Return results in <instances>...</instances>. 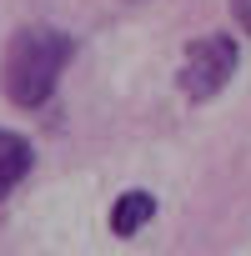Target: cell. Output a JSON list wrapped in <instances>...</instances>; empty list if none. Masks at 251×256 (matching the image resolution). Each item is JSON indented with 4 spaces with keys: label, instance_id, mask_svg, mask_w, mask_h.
<instances>
[{
    "label": "cell",
    "instance_id": "cell-1",
    "mask_svg": "<svg viewBox=\"0 0 251 256\" xmlns=\"http://www.w3.org/2000/svg\"><path fill=\"white\" fill-rule=\"evenodd\" d=\"M70 56H76V40H70L60 26H40V20H36V26H20V30L6 40L0 90H6L10 106H20V110H40V106L56 96V86H60Z\"/></svg>",
    "mask_w": 251,
    "mask_h": 256
},
{
    "label": "cell",
    "instance_id": "cell-2",
    "mask_svg": "<svg viewBox=\"0 0 251 256\" xmlns=\"http://www.w3.org/2000/svg\"><path fill=\"white\" fill-rule=\"evenodd\" d=\"M236 70H241V46H236V36L211 30V36H201V40L186 46L181 70H176V86H181L186 100L206 106V100H216V96L231 86Z\"/></svg>",
    "mask_w": 251,
    "mask_h": 256
},
{
    "label": "cell",
    "instance_id": "cell-3",
    "mask_svg": "<svg viewBox=\"0 0 251 256\" xmlns=\"http://www.w3.org/2000/svg\"><path fill=\"white\" fill-rule=\"evenodd\" d=\"M30 166H36V151H30V141L0 126V201H6V196H10V191H16L26 176H30Z\"/></svg>",
    "mask_w": 251,
    "mask_h": 256
},
{
    "label": "cell",
    "instance_id": "cell-4",
    "mask_svg": "<svg viewBox=\"0 0 251 256\" xmlns=\"http://www.w3.org/2000/svg\"><path fill=\"white\" fill-rule=\"evenodd\" d=\"M151 216H156V196L151 191H120L116 206H110V231L116 236H136Z\"/></svg>",
    "mask_w": 251,
    "mask_h": 256
},
{
    "label": "cell",
    "instance_id": "cell-5",
    "mask_svg": "<svg viewBox=\"0 0 251 256\" xmlns=\"http://www.w3.org/2000/svg\"><path fill=\"white\" fill-rule=\"evenodd\" d=\"M226 6H231V16H236V26L251 36V0H226Z\"/></svg>",
    "mask_w": 251,
    "mask_h": 256
},
{
    "label": "cell",
    "instance_id": "cell-6",
    "mask_svg": "<svg viewBox=\"0 0 251 256\" xmlns=\"http://www.w3.org/2000/svg\"><path fill=\"white\" fill-rule=\"evenodd\" d=\"M131 6H136V0H131Z\"/></svg>",
    "mask_w": 251,
    "mask_h": 256
}]
</instances>
